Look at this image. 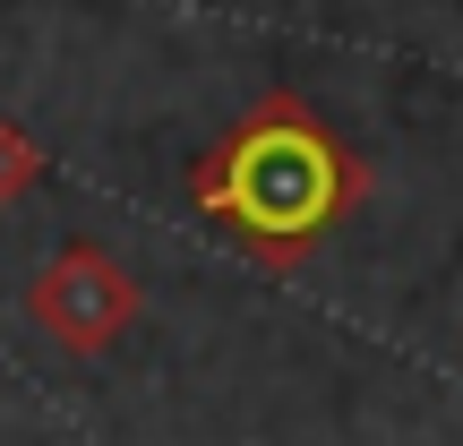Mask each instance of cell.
I'll list each match as a JSON object with an SVG mask.
<instances>
[{
    "label": "cell",
    "mask_w": 463,
    "mask_h": 446,
    "mask_svg": "<svg viewBox=\"0 0 463 446\" xmlns=\"http://www.w3.org/2000/svg\"><path fill=\"white\" fill-rule=\"evenodd\" d=\"M34 318H43V335H61L69 352H103L137 318V283L120 275L103 249H61V258L43 266V283H34Z\"/></svg>",
    "instance_id": "1"
}]
</instances>
